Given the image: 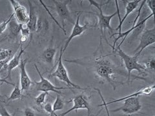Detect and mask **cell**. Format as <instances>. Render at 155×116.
I'll list each match as a JSON object with an SVG mask.
<instances>
[{
    "label": "cell",
    "instance_id": "52a82bcc",
    "mask_svg": "<svg viewBox=\"0 0 155 116\" xmlns=\"http://www.w3.org/2000/svg\"><path fill=\"white\" fill-rule=\"evenodd\" d=\"M155 42V28L151 29H146L144 30L142 34L140 39V44L138 47L136 48L134 53H136L134 56L138 57L142 52L144 50L145 48L147 47L153 45Z\"/></svg>",
    "mask_w": 155,
    "mask_h": 116
},
{
    "label": "cell",
    "instance_id": "277c9868",
    "mask_svg": "<svg viewBox=\"0 0 155 116\" xmlns=\"http://www.w3.org/2000/svg\"><path fill=\"white\" fill-rule=\"evenodd\" d=\"M64 54V52H63V47L61 48L60 49V54L59 59L58 61V64L56 70L51 74L50 77H56L59 80L64 82L67 85V87H70V88H72L74 89H79V90H84L85 89L81 88L79 85H76L74 83H72L71 80L70 79L69 74H68L67 70L66 68L65 67L64 63H63L62 61V56Z\"/></svg>",
    "mask_w": 155,
    "mask_h": 116
},
{
    "label": "cell",
    "instance_id": "ffe728a7",
    "mask_svg": "<svg viewBox=\"0 0 155 116\" xmlns=\"http://www.w3.org/2000/svg\"><path fill=\"white\" fill-rule=\"evenodd\" d=\"M48 24L47 23L45 19H43V18L40 16H38V20L36 26V32L40 33L43 31H47L48 30Z\"/></svg>",
    "mask_w": 155,
    "mask_h": 116
},
{
    "label": "cell",
    "instance_id": "d4e9b609",
    "mask_svg": "<svg viewBox=\"0 0 155 116\" xmlns=\"http://www.w3.org/2000/svg\"><path fill=\"white\" fill-rule=\"evenodd\" d=\"M48 92H41L40 95H39L37 98H35V103L36 104L40 106H41L43 103H45V98H46V96L47 95H48Z\"/></svg>",
    "mask_w": 155,
    "mask_h": 116
},
{
    "label": "cell",
    "instance_id": "7a4b0ae2",
    "mask_svg": "<svg viewBox=\"0 0 155 116\" xmlns=\"http://www.w3.org/2000/svg\"><path fill=\"white\" fill-rule=\"evenodd\" d=\"M116 52L117 55L121 58L123 61L125 69L127 70V83H129L130 74L133 70H137L139 73L144 76L147 70V68L145 67V65L141 64L138 61V57L136 56H130L125 53L120 47H118L114 50ZM113 51V52H114Z\"/></svg>",
    "mask_w": 155,
    "mask_h": 116
},
{
    "label": "cell",
    "instance_id": "f546056e",
    "mask_svg": "<svg viewBox=\"0 0 155 116\" xmlns=\"http://www.w3.org/2000/svg\"><path fill=\"white\" fill-rule=\"evenodd\" d=\"M145 3H147V7L150 9V11H151V14H154V8H155V1L154 0H148V1H146Z\"/></svg>",
    "mask_w": 155,
    "mask_h": 116
},
{
    "label": "cell",
    "instance_id": "4dcf8cb0",
    "mask_svg": "<svg viewBox=\"0 0 155 116\" xmlns=\"http://www.w3.org/2000/svg\"><path fill=\"white\" fill-rule=\"evenodd\" d=\"M0 115L1 116H11L8 113L6 108L3 105H0Z\"/></svg>",
    "mask_w": 155,
    "mask_h": 116
},
{
    "label": "cell",
    "instance_id": "4fadbf2b",
    "mask_svg": "<svg viewBox=\"0 0 155 116\" xmlns=\"http://www.w3.org/2000/svg\"><path fill=\"white\" fill-rule=\"evenodd\" d=\"M27 60H21L19 64V70H20V79H19V85L21 86V90L23 92V91L28 90L32 85V81L28 76L26 70V65Z\"/></svg>",
    "mask_w": 155,
    "mask_h": 116
},
{
    "label": "cell",
    "instance_id": "3957f363",
    "mask_svg": "<svg viewBox=\"0 0 155 116\" xmlns=\"http://www.w3.org/2000/svg\"><path fill=\"white\" fill-rule=\"evenodd\" d=\"M89 2L91 6H94L97 8V9L98 10L99 12H87V13H90V14H93L94 15L96 16L97 18H98V27L101 31V34L102 35L105 41L107 43V40L106 37H105V30L106 29H108L110 31H113V28L111 27L110 26V21L115 16L117 15V12H115L113 14H110V15H105L103 13L102 11V6L104 5L105 4L108 3L109 2H107V3H104V4H100L98 3H97L96 1H94V0H89Z\"/></svg>",
    "mask_w": 155,
    "mask_h": 116
},
{
    "label": "cell",
    "instance_id": "8fae6325",
    "mask_svg": "<svg viewBox=\"0 0 155 116\" xmlns=\"http://www.w3.org/2000/svg\"><path fill=\"white\" fill-rule=\"evenodd\" d=\"M10 3L13 8L14 18L19 24H27L28 20V13L26 8L16 0H10Z\"/></svg>",
    "mask_w": 155,
    "mask_h": 116
},
{
    "label": "cell",
    "instance_id": "836d02e7",
    "mask_svg": "<svg viewBox=\"0 0 155 116\" xmlns=\"http://www.w3.org/2000/svg\"><path fill=\"white\" fill-rule=\"evenodd\" d=\"M0 97H2V95H1V94H0Z\"/></svg>",
    "mask_w": 155,
    "mask_h": 116
},
{
    "label": "cell",
    "instance_id": "30bf717a",
    "mask_svg": "<svg viewBox=\"0 0 155 116\" xmlns=\"http://www.w3.org/2000/svg\"><path fill=\"white\" fill-rule=\"evenodd\" d=\"M80 14L78 15L77 18H76V21L75 23L74 24V27H73V28H72V30L71 34L69 36V37L67 38V40L65 43L64 47H63V52L64 53L66 50V49L67 48L68 46H69L71 41L73 40L74 37L80 36L81 34H83V33H84L86 31L89 30V28H91L92 27V26L90 25L89 22L85 23L84 25H80Z\"/></svg>",
    "mask_w": 155,
    "mask_h": 116
},
{
    "label": "cell",
    "instance_id": "7402d4cb",
    "mask_svg": "<svg viewBox=\"0 0 155 116\" xmlns=\"http://www.w3.org/2000/svg\"><path fill=\"white\" fill-rule=\"evenodd\" d=\"M12 56V52L9 49H0V61L11 60Z\"/></svg>",
    "mask_w": 155,
    "mask_h": 116
},
{
    "label": "cell",
    "instance_id": "6da1fadb",
    "mask_svg": "<svg viewBox=\"0 0 155 116\" xmlns=\"http://www.w3.org/2000/svg\"><path fill=\"white\" fill-rule=\"evenodd\" d=\"M94 72L99 79L110 85L114 90L116 89V84H124L115 80L116 75L120 74L121 70H118L114 64L109 60L105 59L104 57H99L96 60Z\"/></svg>",
    "mask_w": 155,
    "mask_h": 116
},
{
    "label": "cell",
    "instance_id": "d6a6232c",
    "mask_svg": "<svg viewBox=\"0 0 155 116\" xmlns=\"http://www.w3.org/2000/svg\"><path fill=\"white\" fill-rule=\"evenodd\" d=\"M103 106H105V110H106V112H107V115H108V116H109V110H108V108H107V106L106 105H104Z\"/></svg>",
    "mask_w": 155,
    "mask_h": 116
},
{
    "label": "cell",
    "instance_id": "ac0fdd59",
    "mask_svg": "<svg viewBox=\"0 0 155 116\" xmlns=\"http://www.w3.org/2000/svg\"><path fill=\"white\" fill-rule=\"evenodd\" d=\"M21 24H19L15 19L13 18L11 22L9 23L7 29L8 30L9 34L11 35V37L15 38L19 34L21 31Z\"/></svg>",
    "mask_w": 155,
    "mask_h": 116
},
{
    "label": "cell",
    "instance_id": "83f0119b",
    "mask_svg": "<svg viewBox=\"0 0 155 116\" xmlns=\"http://www.w3.org/2000/svg\"><path fill=\"white\" fill-rule=\"evenodd\" d=\"M145 67L147 68V69H150L151 71H154L155 69V62H154V57H152L151 59H149L146 63L144 64Z\"/></svg>",
    "mask_w": 155,
    "mask_h": 116
},
{
    "label": "cell",
    "instance_id": "484cf974",
    "mask_svg": "<svg viewBox=\"0 0 155 116\" xmlns=\"http://www.w3.org/2000/svg\"><path fill=\"white\" fill-rule=\"evenodd\" d=\"M43 109L45 112L48 114H49V116H58L52 108V105L51 103H47L44 106H43Z\"/></svg>",
    "mask_w": 155,
    "mask_h": 116
},
{
    "label": "cell",
    "instance_id": "8992f818",
    "mask_svg": "<svg viewBox=\"0 0 155 116\" xmlns=\"http://www.w3.org/2000/svg\"><path fill=\"white\" fill-rule=\"evenodd\" d=\"M55 5V8L58 15L59 16L61 19V25L65 31V21H69L72 24H74L73 19L71 17V14L69 11L68 5L72 1L71 0H66V1H56L53 0Z\"/></svg>",
    "mask_w": 155,
    "mask_h": 116
},
{
    "label": "cell",
    "instance_id": "4316f807",
    "mask_svg": "<svg viewBox=\"0 0 155 116\" xmlns=\"http://www.w3.org/2000/svg\"><path fill=\"white\" fill-rule=\"evenodd\" d=\"M21 36L25 37L28 38L29 36L31 34V32L29 30V28L27 26V24H24V25H21Z\"/></svg>",
    "mask_w": 155,
    "mask_h": 116
},
{
    "label": "cell",
    "instance_id": "e575fe53",
    "mask_svg": "<svg viewBox=\"0 0 155 116\" xmlns=\"http://www.w3.org/2000/svg\"><path fill=\"white\" fill-rule=\"evenodd\" d=\"M0 116H1V115H0Z\"/></svg>",
    "mask_w": 155,
    "mask_h": 116
},
{
    "label": "cell",
    "instance_id": "9a60e30c",
    "mask_svg": "<svg viewBox=\"0 0 155 116\" xmlns=\"http://www.w3.org/2000/svg\"><path fill=\"white\" fill-rule=\"evenodd\" d=\"M29 7L28 20L27 23V26L31 32L36 31V26L38 20V16L35 7L31 1H28Z\"/></svg>",
    "mask_w": 155,
    "mask_h": 116
},
{
    "label": "cell",
    "instance_id": "e0dca14e",
    "mask_svg": "<svg viewBox=\"0 0 155 116\" xmlns=\"http://www.w3.org/2000/svg\"><path fill=\"white\" fill-rule=\"evenodd\" d=\"M56 48L52 46H49L43 50L40 55V57L42 61L45 62L49 65L54 64L55 56L56 54Z\"/></svg>",
    "mask_w": 155,
    "mask_h": 116
},
{
    "label": "cell",
    "instance_id": "1f68e13d",
    "mask_svg": "<svg viewBox=\"0 0 155 116\" xmlns=\"http://www.w3.org/2000/svg\"><path fill=\"white\" fill-rule=\"evenodd\" d=\"M5 83L6 84H8V85H12V86H15V84H14V83H11V82L8 81L6 79H5V78L2 79V78H1V77H0V85H1L2 83Z\"/></svg>",
    "mask_w": 155,
    "mask_h": 116
},
{
    "label": "cell",
    "instance_id": "ba28073f",
    "mask_svg": "<svg viewBox=\"0 0 155 116\" xmlns=\"http://www.w3.org/2000/svg\"><path fill=\"white\" fill-rule=\"evenodd\" d=\"M142 105L140 103L139 97H132L124 101V105L120 108L111 110L112 112H117L119 111L127 115H132L141 110Z\"/></svg>",
    "mask_w": 155,
    "mask_h": 116
},
{
    "label": "cell",
    "instance_id": "cb8c5ba5",
    "mask_svg": "<svg viewBox=\"0 0 155 116\" xmlns=\"http://www.w3.org/2000/svg\"><path fill=\"white\" fill-rule=\"evenodd\" d=\"M13 18H14V14L12 13L11 15V16H10L7 19H6V20H4L3 22L0 23V35H1L2 34H3L5 31L7 30L9 23L11 22V21Z\"/></svg>",
    "mask_w": 155,
    "mask_h": 116
},
{
    "label": "cell",
    "instance_id": "5b68a950",
    "mask_svg": "<svg viewBox=\"0 0 155 116\" xmlns=\"http://www.w3.org/2000/svg\"><path fill=\"white\" fill-rule=\"evenodd\" d=\"M35 67L36 70V72L39 75V77L40 78V81H35V89L36 91L41 92H53L57 94L61 95L62 92H61V90H67V89H74L70 87H60V86H56L53 85L49 80L45 78L41 74L40 70H39L38 66L36 64H35Z\"/></svg>",
    "mask_w": 155,
    "mask_h": 116
},
{
    "label": "cell",
    "instance_id": "5bb4252c",
    "mask_svg": "<svg viewBox=\"0 0 155 116\" xmlns=\"http://www.w3.org/2000/svg\"><path fill=\"white\" fill-rule=\"evenodd\" d=\"M125 3V16L122 19H121V21L119 23L118 26L115 28V31H119V32L117 34L122 33V27L124 24V22L126 20V19L131 14L134 10L137 8L138 5L140 2V0H134V1H123Z\"/></svg>",
    "mask_w": 155,
    "mask_h": 116
},
{
    "label": "cell",
    "instance_id": "f1b7e54d",
    "mask_svg": "<svg viewBox=\"0 0 155 116\" xmlns=\"http://www.w3.org/2000/svg\"><path fill=\"white\" fill-rule=\"evenodd\" d=\"M23 116H36L35 111L32 108L26 107L23 110Z\"/></svg>",
    "mask_w": 155,
    "mask_h": 116
},
{
    "label": "cell",
    "instance_id": "44dd1931",
    "mask_svg": "<svg viewBox=\"0 0 155 116\" xmlns=\"http://www.w3.org/2000/svg\"><path fill=\"white\" fill-rule=\"evenodd\" d=\"M64 105H65L64 101L62 99L60 95L58 94L54 103L52 105L53 110H54V112H56V111H58V110H61L64 109Z\"/></svg>",
    "mask_w": 155,
    "mask_h": 116
},
{
    "label": "cell",
    "instance_id": "7c38bea8",
    "mask_svg": "<svg viewBox=\"0 0 155 116\" xmlns=\"http://www.w3.org/2000/svg\"><path fill=\"white\" fill-rule=\"evenodd\" d=\"M95 90H96L98 92V93L101 97V99H102V101H103V104H101L100 105H99L98 106L100 107V106H103L104 105H106L107 106L110 104H113V103H118V102H121V101H124L125 99H127V98H132V97H139L140 95H149L150 94H151L153 91L154 90V85H153V86H146V87H143V88L141 89L140 90H138L137 92H136L130 94V95H128L127 96H125L124 97V98H120V99H114V100H112L109 101V102H107L106 103L105 101L104 100V98L102 95H101V92L100 90L97 89H94Z\"/></svg>",
    "mask_w": 155,
    "mask_h": 116
},
{
    "label": "cell",
    "instance_id": "603a6c76",
    "mask_svg": "<svg viewBox=\"0 0 155 116\" xmlns=\"http://www.w3.org/2000/svg\"><path fill=\"white\" fill-rule=\"evenodd\" d=\"M39 2H40V3L41 4V5L43 7V8H45V11H46V12H47V14H48V15H49V16H50V17H51V18L52 19V20L55 22V23L56 24V25H57L58 27H60V28L61 29V30H62V31H63V32H64V34H65V35H67V32H66V31H65L64 29L63 28L62 26L61 25V24H60V23H59V22H58V21H57V19H56V18L54 17V16L52 15V13L51 12V11H49V10H48V7H47L46 5H45L44 3H43V1H41V0H40V1H39Z\"/></svg>",
    "mask_w": 155,
    "mask_h": 116
},
{
    "label": "cell",
    "instance_id": "d6986e66",
    "mask_svg": "<svg viewBox=\"0 0 155 116\" xmlns=\"http://www.w3.org/2000/svg\"><path fill=\"white\" fill-rule=\"evenodd\" d=\"M19 84L18 83L14 86V89L12 90L11 94H10L8 98L7 99L8 101H14V100H17L21 98L22 97V94L23 92L21 90V88L19 87Z\"/></svg>",
    "mask_w": 155,
    "mask_h": 116
},
{
    "label": "cell",
    "instance_id": "2e32d148",
    "mask_svg": "<svg viewBox=\"0 0 155 116\" xmlns=\"http://www.w3.org/2000/svg\"><path fill=\"white\" fill-rule=\"evenodd\" d=\"M25 48H23L21 46L20 47V50H19V52L16 55H14L12 58L11 60L9 61L8 63L7 66V76L5 77V79H8L11 77V73L12 70L16 69V67L19 66V64H20L21 62V57L22 54L25 52Z\"/></svg>",
    "mask_w": 155,
    "mask_h": 116
},
{
    "label": "cell",
    "instance_id": "9c48e42d",
    "mask_svg": "<svg viewBox=\"0 0 155 116\" xmlns=\"http://www.w3.org/2000/svg\"><path fill=\"white\" fill-rule=\"evenodd\" d=\"M71 102H73V106H72V107L69 110H68L67 111H65V112L61 114L60 116H65L68 114L72 112V111L78 110L80 109L87 110H88V116L90 115L91 112V105L89 104L87 97L84 94L76 95L72 99L67 101V103H71Z\"/></svg>",
    "mask_w": 155,
    "mask_h": 116
}]
</instances>
